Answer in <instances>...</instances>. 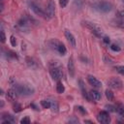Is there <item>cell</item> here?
<instances>
[{
  "label": "cell",
  "mask_w": 124,
  "mask_h": 124,
  "mask_svg": "<svg viewBox=\"0 0 124 124\" xmlns=\"http://www.w3.org/2000/svg\"><path fill=\"white\" fill-rule=\"evenodd\" d=\"M106 108H107L108 111H110V112L116 111V108L113 107V106H111V105H107V106H106Z\"/></svg>",
  "instance_id": "obj_29"
},
{
  "label": "cell",
  "mask_w": 124,
  "mask_h": 124,
  "mask_svg": "<svg viewBox=\"0 0 124 124\" xmlns=\"http://www.w3.org/2000/svg\"><path fill=\"white\" fill-rule=\"evenodd\" d=\"M14 111L15 112H19L20 110H21V106L18 104V103H16V104H14Z\"/></svg>",
  "instance_id": "obj_25"
},
{
  "label": "cell",
  "mask_w": 124,
  "mask_h": 124,
  "mask_svg": "<svg viewBox=\"0 0 124 124\" xmlns=\"http://www.w3.org/2000/svg\"><path fill=\"white\" fill-rule=\"evenodd\" d=\"M69 3V0H59V5L61 8H65Z\"/></svg>",
  "instance_id": "obj_30"
},
{
  "label": "cell",
  "mask_w": 124,
  "mask_h": 124,
  "mask_svg": "<svg viewBox=\"0 0 124 124\" xmlns=\"http://www.w3.org/2000/svg\"><path fill=\"white\" fill-rule=\"evenodd\" d=\"M1 118H2V123H3V124H10V123L16 122L15 117H14L12 114L8 113V112L2 113V117H1Z\"/></svg>",
  "instance_id": "obj_8"
},
{
  "label": "cell",
  "mask_w": 124,
  "mask_h": 124,
  "mask_svg": "<svg viewBox=\"0 0 124 124\" xmlns=\"http://www.w3.org/2000/svg\"><path fill=\"white\" fill-rule=\"evenodd\" d=\"M76 108L80 112V113H82V114H86L87 113V111H86V109L82 107V106H77L76 107Z\"/></svg>",
  "instance_id": "obj_26"
},
{
  "label": "cell",
  "mask_w": 124,
  "mask_h": 124,
  "mask_svg": "<svg viewBox=\"0 0 124 124\" xmlns=\"http://www.w3.org/2000/svg\"><path fill=\"white\" fill-rule=\"evenodd\" d=\"M6 41V36H5V33L3 30H1V43H5Z\"/></svg>",
  "instance_id": "obj_34"
},
{
  "label": "cell",
  "mask_w": 124,
  "mask_h": 124,
  "mask_svg": "<svg viewBox=\"0 0 124 124\" xmlns=\"http://www.w3.org/2000/svg\"><path fill=\"white\" fill-rule=\"evenodd\" d=\"M46 14L48 17H53L55 15V4L53 0H49L47 5H46Z\"/></svg>",
  "instance_id": "obj_7"
},
{
  "label": "cell",
  "mask_w": 124,
  "mask_h": 124,
  "mask_svg": "<svg viewBox=\"0 0 124 124\" xmlns=\"http://www.w3.org/2000/svg\"><path fill=\"white\" fill-rule=\"evenodd\" d=\"M93 7H94V9H96L97 11L102 12V13H108V12L111 11V9H112V5L108 2H98V3L94 4Z\"/></svg>",
  "instance_id": "obj_4"
},
{
  "label": "cell",
  "mask_w": 124,
  "mask_h": 124,
  "mask_svg": "<svg viewBox=\"0 0 124 124\" xmlns=\"http://www.w3.org/2000/svg\"><path fill=\"white\" fill-rule=\"evenodd\" d=\"M97 120L99 123H103V124H108L110 122V116L108 114V111L106 110H102L97 114Z\"/></svg>",
  "instance_id": "obj_6"
},
{
  "label": "cell",
  "mask_w": 124,
  "mask_h": 124,
  "mask_svg": "<svg viewBox=\"0 0 124 124\" xmlns=\"http://www.w3.org/2000/svg\"><path fill=\"white\" fill-rule=\"evenodd\" d=\"M14 87L16 89L18 95L30 96V95L34 94V92H35L34 87L30 84H15Z\"/></svg>",
  "instance_id": "obj_1"
},
{
  "label": "cell",
  "mask_w": 124,
  "mask_h": 124,
  "mask_svg": "<svg viewBox=\"0 0 124 124\" xmlns=\"http://www.w3.org/2000/svg\"><path fill=\"white\" fill-rule=\"evenodd\" d=\"M58 104L55 102V101H51V106H50V108H51V110L52 111H54V112H57L58 111Z\"/></svg>",
  "instance_id": "obj_21"
},
{
  "label": "cell",
  "mask_w": 124,
  "mask_h": 124,
  "mask_svg": "<svg viewBox=\"0 0 124 124\" xmlns=\"http://www.w3.org/2000/svg\"><path fill=\"white\" fill-rule=\"evenodd\" d=\"M108 87H110V88H112V89H122L123 88V82H122V80L121 79H119V78H109L108 80Z\"/></svg>",
  "instance_id": "obj_5"
},
{
  "label": "cell",
  "mask_w": 124,
  "mask_h": 124,
  "mask_svg": "<svg viewBox=\"0 0 124 124\" xmlns=\"http://www.w3.org/2000/svg\"><path fill=\"white\" fill-rule=\"evenodd\" d=\"M65 37L67 41L70 43V45H72L73 46H76V38L69 30H65Z\"/></svg>",
  "instance_id": "obj_10"
},
{
  "label": "cell",
  "mask_w": 124,
  "mask_h": 124,
  "mask_svg": "<svg viewBox=\"0 0 124 124\" xmlns=\"http://www.w3.org/2000/svg\"><path fill=\"white\" fill-rule=\"evenodd\" d=\"M28 5H29V7L31 8V10H32L37 16H42V17H44V18H49L48 16H47V14H46V12H44V11L40 8V6H39L38 4H36L35 2H33V1H28Z\"/></svg>",
  "instance_id": "obj_3"
},
{
  "label": "cell",
  "mask_w": 124,
  "mask_h": 124,
  "mask_svg": "<svg viewBox=\"0 0 124 124\" xmlns=\"http://www.w3.org/2000/svg\"><path fill=\"white\" fill-rule=\"evenodd\" d=\"M111 22H112L113 25H115V26H117V27H121V28L124 27V23H123V21L120 20V19H113Z\"/></svg>",
  "instance_id": "obj_20"
},
{
  "label": "cell",
  "mask_w": 124,
  "mask_h": 124,
  "mask_svg": "<svg viewBox=\"0 0 124 124\" xmlns=\"http://www.w3.org/2000/svg\"><path fill=\"white\" fill-rule=\"evenodd\" d=\"M69 122H78V119H70Z\"/></svg>",
  "instance_id": "obj_36"
},
{
  "label": "cell",
  "mask_w": 124,
  "mask_h": 124,
  "mask_svg": "<svg viewBox=\"0 0 124 124\" xmlns=\"http://www.w3.org/2000/svg\"><path fill=\"white\" fill-rule=\"evenodd\" d=\"M10 42H11V45H12L13 46H16V37H15L14 35H12V36L10 37Z\"/></svg>",
  "instance_id": "obj_28"
},
{
  "label": "cell",
  "mask_w": 124,
  "mask_h": 124,
  "mask_svg": "<svg viewBox=\"0 0 124 124\" xmlns=\"http://www.w3.org/2000/svg\"><path fill=\"white\" fill-rule=\"evenodd\" d=\"M87 80H88V82L92 85V86H94V87H96V88H101L102 87V82L98 79V78H96L95 77H93V76H88L87 77Z\"/></svg>",
  "instance_id": "obj_9"
},
{
  "label": "cell",
  "mask_w": 124,
  "mask_h": 124,
  "mask_svg": "<svg viewBox=\"0 0 124 124\" xmlns=\"http://www.w3.org/2000/svg\"><path fill=\"white\" fill-rule=\"evenodd\" d=\"M103 42L106 44V45H109L110 44V39L107 36H103Z\"/></svg>",
  "instance_id": "obj_32"
},
{
  "label": "cell",
  "mask_w": 124,
  "mask_h": 124,
  "mask_svg": "<svg viewBox=\"0 0 124 124\" xmlns=\"http://www.w3.org/2000/svg\"><path fill=\"white\" fill-rule=\"evenodd\" d=\"M110 49L113 50V51H116V52H118V51L121 50L120 46H119L118 45H116V44H111V45H110Z\"/></svg>",
  "instance_id": "obj_23"
},
{
  "label": "cell",
  "mask_w": 124,
  "mask_h": 124,
  "mask_svg": "<svg viewBox=\"0 0 124 124\" xmlns=\"http://www.w3.org/2000/svg\"><path fill=\"white\" fill-rule=\"evenodd\" d=\"M82 23H83V25H84L86 28H88L96 37L103 38V30H102L97 24H95V23H93V22H90V21H83Z\"/></svg>",
  "instance_id": "obj_2"
},
{
  "label": "cell",
  "mask_w": 124,
  "mask_h": 124,
  "mask_svg": "<svg viewBox=\"0 0 124 124\" xmlns=\"http://www.w3.org/2000/svg\"><path fill=\"white\" fill-rule=\"evenodd\" d=\"M105 94H106V97L108 101H113L114 100V95H113V92L109 89H107L105 91Z\"/></svg>",
  "instance_id": "obj_16"
},
{
  "label": "cell",
  "mask_w": 124,
  "mask_h": 124,
  "mask_svg": "<svg viewBox=\"0 0 124 124\" xmlns=\"http://www.w3.org/2000/svg\"><path fill=\"white\" fill-rule=\"evenodd\" d=\"M84 123H93V121H91V120H84Z\"/></svg>",
  "instance_id": "obj_37"
},
{
  "label": "cell",
  "mask_w": 124,
  "mask_h": 124,
  "mask_svg": "<svg viewBox=\"0 0 124 124\" xmlns=\"http://www.w3.org/2000/svg\"><path fill=\"white\" fill-rule=\"evenodd\" d=\"M20 123H21V124H29V123H30V118H29L28 116H25V117H23V118L20 120Z\"/></svg>",
  "instance_id": "obj_31"
},
{
  "label": "cell",
  "mask_w": 124,
  "mask_h": 124,
  "mask_svg": "<svg viewBox=\"0 0 124 124\" xmlns=\"http://www.w3.org/2000/svg\"><path fill=\"white\" fill-rule=\"evenodd\" d=\"M68 72L71 77L75 76V65H74V61L72 57H70L68 60Z\"/></svg>",
  "instance_id": "obj_13"
},
{
  "label": "cell",
  "mask_w": 124,
  "mask_h": 124,
  "mask_svg": "<svg viewBox=\"0 0 124 124\" xmlns=\"http://www.w3.org/2000/svg\"><path fill=\"white\" fill-rule=\"evenodd\" d=\"M115 108H116V111H117V112L124 118V106L121 105V104H118Z\"/></svg>",
  "instance_id": "obj_19"
},
{
  "label": "cell",
  "mask_w": 124,
  "mask_h": 124,
  "mask_svg": "<svg viewBox=\"0 0 124 124\" xmlns=\"http://www.w3.org/2000/svg\"><path fill=\"white\" fill-rule=\"evenodd\" d=\"M41 106L44 108H49L50 106H51V101H49V100H42L41 101Z\"/></svg>",
  "instance_id": "obj_18"
},
{
  "label": "cell",
  "mask_w": 124,
  "mask_h": 124,
  "mask_svg": "<svg viewBox=\"0 0 124 124\" xmlns=\"http://www.w3.org/2000/svg\"><path fill=\"white\" fill-rule=\"evenodd\" d=\"M17 95H18V93H17V91L15 87H12L7 91V98L9 100H16Z\"/></svg>",
  "instance_id": "obj_11"
},
{
  "label": "cell",
  "mask_w": 124,
  "mask_h": 124,
  "mask_svg": "<svg viewBox=\"0 0 124 124\" xmlns=\"http://www.w3.org/2000/svg\"><path fill=\"white\" fill-rule=\"evenodd\" d=\"M116 16L119 18H124V8H120L116 12Z\"/></svg>",
  "instance_id": "obj_22"
},
{
  "label": "cell",
  "mask_w": 124,
  "mask_h": 124,
  "mask_svg": "<svg viewBox=\"0 0 124 124\" xmlns=\"http://www.w3.org/2000/svg\"><path fill=\"white\" fill-rule=\"evenodd\" d=\"M115 70L119 74H121V75L124 76V66H115Z\"/></svg>",
  "instance_id": "obj_27"
},
{
  "label": "cell",
  "mask_w": 124,
  "mask_h": 124,
  "mask_svg": "<svg viewBox=\"0 0 124 124\" xmlns=\"http://www.w3.org/2000/svg\"><path fill=\"white\" fill-rule=\"evenodd\" d=\"M3 106H4V102H3V101H1V105H0V107H1V108H3Z\"/></svg>",
  "instance_id": "obj_38"
},
{
  "label": "cell",
  "mask_w": 124,
  "mask_h": 124,
  "mask_svg": "<svg viewBox=\"0 0 124 124\" xmlns=\"http://www.w3.org/2000/svg\"><path fill=\"white\" fill-rule=\"evenodd\" d=\"M121 1H122V2H124V0H121Z\"/></svg>",
  "instance_id": "obj_39"
},
{
  "label": "cell",
  "mask_w": 124,
  "mask_h": 124,
  "mask_svg": "<svg viewBox=\"0 0 124 124\" xmlns=\"http://www.w3.org/2000/svg\"><path fill=\"white\" fill-rule=\"evenodd\" d=\"M56 50H57L61 55H65L66 52H67V48H66V46H64V44H62V43L59 44V46H58V47H57Z\"/></svg>",
  "instance_id": "obj_15"
},
{
  "label": "cell",
  "mask_w": 124,
  "mask_h": 124,
  "mask_svg": "<svg viewBox=\"0 0 124 124\" xmlns=\"http://www.w3.org/2000/svg\"><path fill=\"white\" fill-rule=\"evenodd\" d=\"M78 83H79V88H80V90H81V93H82V96L87 100V101H90V96H89V94L86 92V89H85V85H84V83H83V81L81 80V79H79L78 80Z\"/></svg>",
  "instance_id": "obj_12"
},
{
  "label": "cell",
  "mask_w": 124,
  "mask_h": 124,
  "mask_svg": "<svg viewBox=\"0 0 124 124\" xmlns=\"http://www.w3.org/2000/svg\"><path fill=\"white\" fill-rule=\"evenodd\" d=\"M103 60H104V62H106V63H111V59H110L109 57H108L107 55H104V56H103Z\"/></svg>",
  "instance_id": "obj_33"
},
{
  "label": "cell",
  "mask_w": 124,
  "mask_h": 124,
  "mask_svg": "<svg viewBox=\"0 0 124 124\" xmlns=\"http://www.w3.org/2000/svg\"><path fill=\"white\" fill-rule=\"evenodd\" d=\"M56 91H57V93H59V94L63 93V92L65 91V87H64V85H63L62 82L59 81V80H58L57 85H56Z\"/></svg>",
  "instance_id": "obj_17"
},
{
  "label": "cell",
  "mask_w": 124,
  "mask_h": 124,
  "mask_svg": "<svg viewBox=\"0 0 124 124\" xmlns=\"http://www.w3.org/2000/svg\"><path fill=\"white\" fill-rule=\"evenodd\" d=\"M89 96L91 99H93L95 101H98L101 99V93H99V91H97V90H91L89 92Z\"/></svg>",
  "instance_id": "obj_14"
},
{
  "label": "cell",
  "mask_w": 124,
  "mask_h": 124,
  "mask_svg": "<svg viewBox=\"0 0 124 124\" xmlns=\"http://www.w3.org/2000/svg\"><path fill=\"white\" fill-rule=\"evenodd\" d=\"M26 62H27V65L30 66V67H34L36 65V62L32 58H30V57H27L26 58Z\"/></svg>",
  "instance_id": "obj_24"
},
{
  "label": "cell",
  "mask_w": 124,
  "mask_h": 124,
  "mask_svg": "<svg viewBox=\"0 0 124 124\" xmlns=\"http://www.w3.org/2000/svg\"><path fill=\"white\" fill-rule=\"evenodd\" d=\"M31 108H33L35 110H38V109H39V108H37V107H36L34 104H31Z\"/></svg>",
  "instance_id": "obj_35"
}]
</instances>
